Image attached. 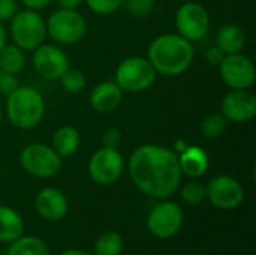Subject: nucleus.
Wrapping results in <instances>:
<instances>
[{
	"label": "nucleus",
	"mask_w": 256,
	"mask_h": 255,
	"mask_svg": "<svg viewBox=\"0 0 256 255\" xmlns=\"http://www.w3.org/2000/svg\"><path fill=\"white\" fill-rule=\"evenodd\" d=\"M194 57L195 50L192 42L178 33H165L154 38L147 50V60L156 74L165 77L184 74L190 68Z\"/></svg>",
	"instance_id": "2"
},
{
	"label": "nucleus",
	"mask_w": 256,
	"mask_h": 255,
	"mask_svg": "<svg viewBox=\"0 0 256 255\" xmlns=\"http://www.w3.org/2000/svg\"><path fill=\"white\" fill-rule=\"evenodd\" d=\"M183 210L177 203L162 201L156 204L147 218L148 231L158 239H171L183 225Z\"/></svg>",
	"instance_id": "11"
},
{
	"label": "nucleus",
	"mask_w": 256,
	"mask_h": 255,
	"mask_svg": "<svg viewBox=\"0 0 256 255\" xmlns=\"http://www.w3.org/2000/svg\"><path fill=\"white\" fill-rule=\"evenodd\" d=\"M24 233L22 218L16 210L8 206H0V242L10 243Z\"/></svg>",
	"instance_id": "20"
},
{
	"label": "nucleus",
	"mask_w": 256,
	"mask_h": 255,
	"mask_svg": "<svg viewBox=\"0 0 256 255\" xmlns=\"http://www.w3.org/2000/svg\"><path fill=\"white\" fill-rule=\"evenodd\" d=\"M177 158H178V165H180L182 174H184L190 179H198V177L204 176L210 165L207 152L198 146L189 144L184 152L177 155Z\"/></svg>",
	"instance_id": "17"
},
{
	"label": "nucleus",
	"mask_w": 256,
	"mask_h": 255,
	"mask_svg": "<svg viewBox=\"0 0 256 255\" xmlns=\"http://www.w3.org/2000/svg\"><path fill=\"white\" fill-rule=\"evenodd\" d=\"M156 0H123L124 9L134 17H147L152 14Z\"/></svg>",
	"instance_id": "28"
},
{
	"label": "nucleus",
	"mask_w": 256,
	"mask_h": 255,
	"mask_svg": "<svg viewBox=\"0 0 256 255\" xmlns=\"http://www.w3.org/2000/svg\"><path fill=\"white\" fill-rule=\"evenodd\" d=\"M60 83H62V87L68 93H72V95L81 93L87 86L84 72L80 69H72V68L66 69V72L60 77Z\"/></svg>",
	"instance_id": "25"
},
{
	"label": "nucleus",
	"mask_w": 256,
	"mask_h": 255,
	"mask_svg": "<svg viewBox=\"0 0 256 255\" xmlns=\"http://www.w3.org/2000/svg\"><path fill=\"white\" fill-rule=\"evenodd\" d=\"M123 101V90L114 81L98 83L90 92V105L100 114L116 111Z\"/></svg>",
	"instance_id": "16"
},
{
	"label": "nucleus",
	"mask_w": 256,
	"mask_h": 255,
	"mask_svg": "<svg viewBox=\"0 0 256 255\" xmlns=\"http://www.w3.org/2000/svg\"><path fill=\"white\" fill-rule=\"evenodd\" d=\"M176 27L180 36L194 44L208 33L210 14L201 3L186 2L176 12Z\"/></svg>",
	"instance_id": "8"
},
{
	"label": "nucleus",
	"mask_w": 256,
	"mask_h": 255,
	"mask_svg": "<svg viewBox=\"0 0 256 255\" xmlns=\"http://www.w3.org/2000/svg\"><path fill=\"white\" fill-rule=\"evenodd\" d=\"M87 8L98 15H111L123 6V0H84Z\"/></svg>",
	"instance_id": "27"
},
{
	"label": "nucleus",
	"mask_w": 256,
	"mask_h": 255,
	"mask_svg": "<svg viewBox=\"0 0 256 255\" xmlns=\"http://www.w3.org/2000/svg\"><path fill=\"white\" fill-rule=\"evenodd\" d=\"M206 198L218 209L231 210L243 203L244 188L236 177L220 174L206 185Z\"/></svg>",
	"instance_id": "10"
},
{
	"label": "nucleus",
	"mask_w": 256,
	"mask_h": 255,
	"mask_svg": "<svg viewBox=\"0 0 256 255\" xmlns=\"http://www.w3.org/2000/svg\"><path fill=\"white\" fill-rule=\"evenodd\" d=\"M134 185L153 198L171 197L182 183L178 158L172 149L159 144H142L136 147L128 162Z\"/></svg>",
	"instance_id": "1"
},
{
	"label": "nucleus",
	"mask_w": 256,
	"mask_h": 255,
	"mask_svg": "<svg viewBox=\"0 0 256 255\" xmlns=\"http://www.w3.org/2000/svg\"><path fill=\"white\" fill-rule=\"evenodd\" d=\"M8 255H51L50 246L45 240L34 236H20L10 242Z\"/></svg>",
	"instance_id": "21"
},
{
	"label": "nucleus",
	"mask_w": 256,
	"mask_h": 255,
	"mask_svg": "<svg viewBox=\"0 0 256 255\" xmlns=\"http://www.w3.org/2000/svg\"><path fill=\"white\" fill-rule=\"evenodd\" d=\"M20 164L26 173L38 179H50L62 168V158L44 143H30L20 153Z\"/></svg>",
	"instance_id": "7"
},
{
	"label": "nucleus",
	"mask_w": 256,
	"mask_h": 255,
	"mask_svg": "<svg viewBox=\"0 0 256 255\" xmlns=\"http://www.w3.org/2000/svg\"><path fill=\"white\" fill-rule=\"evenodd\" d=\"M34 209L38 215L46 221L56 222L68 215V198L57 188H45L38 192L34 198Z\"/></svg>",
	"instance_id": "15"
},
{
	"label": "nucleus",
	"mask_w": 256,
	"mask_h": 255,
	"mask_svg": "<svg viewBox=\"0 0 256 255\" xmlns=\"http://www.w3.org/2000/svg\"><path fill=\"white\" fill-rule=\"evenodd\" d=\"M32 63L34 71L45 80L54 81L60 80V77L69 68V59L66 53L51 44H42L33 50Z\"/></svg>",
	"instance_id": "13"
},
{
	"label": "nucleus",
	"mask_w": 256,
	"mask_h": 255,
	"mask_svg": "<svg viewBox=\"0 0 256 255\" xmlns=\"http://www.w3.org/2000/svg\"><path fill=\"white\" fill-rule=\"evenodd\" d=\"M180 195H182V200L190 206L201 204L206 200V186L196 180H190L182 186Z\"/></svg>",
	"instance_id": "26"
},
{
	"label": "nucleus",
	"mask_w": 256,
	"mask_h": 255,
	"mask_svg": "<svg viewBox=\"0 0 256 255\" xmlns=\"http://www.w3.org/2000/svg\"><path fill=\"white\" fill-rule=\"evenodd\" d=\"M84 0H57L58 6L63 9H76Z\"/></svg>",
	"instance_id": "34"
},
{
	"label": "nucleus",
	"mask_w": 256,
	"mask_h": 255,
	"mask_svg": "<svg viewBox=\"0 0 256 255\" xmlns=\"http://www.w3.org/2000/svg\"><path fill=\"white\" fill-rule=\"evenodd\" d=\"M9 29L14 44L24 51H33L44 44L46 36V24L42 15L27 8L10 18Z\"/></svg>",
	"instance_id": "4"
},
{
	"label": "nucleus",
	"mask_w": 256,
	"mask_h": 255,
	"mask_svg": "<svg viewBox=\"0 0 256 255\" xmlns=\"http://www.w3.org/2000/svg\"><path fill=\"white\" fill-rule=\"evenodd\" d=\"M220 113L228 122L246 123L256 116V96L250 89L230 90L220 104Z\"/></svg>",
	"instance_id": "14"
},
{
	"label": "nucleus",
	"mask_w": 256,
	"mask_h": 255,
	"mask_svg": "<svg viewBox=\"0 0 256 255\" xmlns=\"http://www.w3.org/2000/svg\"><path fill=\"white\" fill-rule=\"evenodd\" d=\"M6 45V30H4V26L0 23V50Z\"/></svg>",
	"instance_id": "36"
},
{
	"label": "nucleus",
	"mask_w": 256,
	"mask_h": 255,
	"mask_svg": "<svg viewBox=\"0 0 256 255\" xmlns=\"http://www.w3.org/2000/svg\"><path fill=\"white\" fill-rule=\"evenodd\" d=\"M18 78L15 74H8L0 71V95L9 96L18 87Z\"/></svg>",
	"instance_id": "29"
},
{
	"label": "nucleus",
	"mask_w": 256,
	"mask_h": 255,
	"mask_svg": "<svg viewBox=\"0 0 256 255\" xmlns=\"http://www.w3.org/2000/svg\"><path fill=\"white\" fill-rule=\"evenodd\" d=\"M220 78L231 89H250L255 83L256 69L254 62L243 53L226 54L219 63Z\"/></svg>",
	"instance_id": "12"
},
{
	"label": "nucleus",
	"mask_w": 256,
	"mask_h": 255,
	"mask_svg": "<svg viewBox=\"0 0 256 255\" xmlns=\"http://www.w3.org/2000/svg\"><path fill=\"white\" fill-rule=\"evenodd\" d=\"M18 12L16 0H0V23L10 21V18Z\"/></svg>",
	"instance_id": "31"
},
{
	"label": "nucleus",
	"mask_w": 256,
	"mask_h": 255,
	"mask_svg": "<svg viewBox=\"0 0 256 255\" xmlns=\"http://www.w3.org/2000/svg\"><path fill=\"white\" fill-rule=\"evenodd\" d=\"M188 141L186 140H183V138H178V140H176L174 141V144H172V152L176 153V155H180L182 152H184L186 149H188Z\"/></svg>",
	"instance_id": "35"
},
{
	"label": "nucleus",
	"mask_w": 256,
	"mask_h": 255,
	"mask_svg": "<svg viewBox=\"0 0 256 255\" xmlns=\"http://www.w3.org/2000/svg\"><path fill=\"white\" fill-rule=\"evenodd\" d=\"M22 5L27 8V9H33V11H39V9H44L50 5L51 0H21Z\"/></svg>",
	"instance_id": "33"
},
{
	"label": "nucleus",
	"mask_w": 256,
	"mask_h": 255,
	"mask_svg": "<svg viewBox=\"0 0 256 255\" xmlns=\"http://www.w3.org/2000/svg\"><path fill=\"white\" fill-rule=\"evenodd\" d=\"M45 24L46 35H50L56 42L63 45H72L80 42L87 32L86 18L76 9L60 8L48 17Z\"/></svg>",
	"instance_id": "6"
},
{
	"label": "nucleus",
	"mask_w": 256,
	"mask_h": 255,
	"mask_svg": "<svg viewBox=\"0 0 256 255\" xmlns=\"http://www.w3.org/2000/svg\"><path fill=\"white\" fill-rule=\"evenodd\" d=\"M26 51L20 47L4 45L0 50V71L8 74H20L26 66Z\"/></svg>",
	"instance_id": "22"
},
{
	"label": "nucleus",
	"mask_w": 256,
	"mask_h": 255,
	"mask_svg": "<svg viewBox=\"0 0 256 255\" xmlns=\"http://www.w3.org/2000/svg\"><path fill=\"white\" fill-rule=\"evenodd\" d=\"M80 143H81L80 132L74 126L66 125L54 132L51 147L63 159V158H70L80 149Z\"/></svg>",
	"instance_id": "19"
},
{
	"label": "nucleus",
	"mask_w": 256,
	"mask_h": 255,
	"mask_svg": "<svg viewBox=\"0 0 256 255\" xmlns=\"http://www.w3.org/2000/svg\"><path fill=\"white\" fill-rule=\"evenodd\" d=\"M156 71L147 57L130 56L122 60L116 69L114 83L129 93H140L150 89L156 80Z\"/></svg>",
	"instance_id": "5"
},
{
	"label": "nucleus",
	"mask_w": 256,
	"mask_h": 255,
	"mask_svg": "<svg viewBox=\"0 0 256 255\" xmlns=\"http://www.w3.org/2000/svg\"><path fill=\"white\" fill-rule=\"evenodd\" d=\"M123 251V239L117 231H105L94 243V255H120Z\"/></svg>",
	"instance_id": "23"
},
{
	"label": "nucleus",
	"mask_w": 256,
	"mask_h": 255,
	"mask_svg": "<svg viewBox=\"0 0 256 255\" xmlns=\"http://www.w3.org/2000/svg\"><path fill=\"white\" fill-rule=\"evenodd\" d=\"M225 57V54L220 51V48L218 45H213L212 48L207 50L206 53V59L212 63V65H219L222 62V59Z\"/></svg>",
	"instance_id": "32"
},
{
	"label": "nucleus",
	"mask_w": 256,
	"mask_h": 255,
	"mask_svg": "<svg viewBox=\"0 0 256 255\" xmlns=\"http://www.w3.org/2000/svg\"><path fill=\"white\" fill-rule=\"evenodd\" d=\"M124 170V159L118 149L100 147L88 161V176L98 185H111L120 179Z\"/></svg>",
	"instance_id": "9"
},
{
	"label": "nucleus",
	"mask_w": 256,
	"mask_h": 255,
	"mask_svg": "<svg viewBox=\"0 0 256 255\" xmlns=\"http://www.w3.org/2000/svg\"><path fill=\"white\" fill-rule=\"evenodd\" d=\"M2 119H3V113H2V108H0V122H2Z\"/></svg>",
	"instance_id": "38"
},
{
	"label": "nucleus",
	"mask_w": 256,
	"mask_h": 255,
	"mask_svg": "<svg viewBox=\"0 0 256 255\" xmlns=\"http://www.w3.org/2000/svg\"><path fill=\"white\" fill-rule=\"evenodd\" d=\"M45 114V101L39 90L18 86L6 99V117L18 129H33Z\"/></svg>",
	"instance_id": "3"
},
{
	"label": "nucleus",
	"mask_w": 256,
	"mask_h": 255,
	"mask_svg": "<svg viewBox=\"0 0 256 255\" xmlns=\"http://www.w3.org/2000/svg\"><path fill=\"white\" fill-rule=\"evenodd\" d=\"M228 120L224 117L222 113H212L206 116L201 122V134L206 138H218L226 129Z\"/></svg>",
	"instance_id": "24"
},
{
	"label": "nucleus",
	"mask_w": 256,
	"mask_h": 255,
	"mask_svg": "<svg viewBox=\"0 0 256 255\" xmlns=\"http://www.w3.org/2000/svg\"><path fill=\"white\" fill-rule=\"evenodd\" d=\"M246 44V33L244 30L232 23L224 24L220 30L216 35V45L220 48V51L226 54L242 53L243 47Z\"/></svg>",
	"instance_id": "18"
},
{
	"label": "nucleus",
	"mask_w": 256,
	"mask_h": 255,
	"mask_svg": "<svg viewBox=\"0 0 256 255\" xmlns=\"http://www.w3.org/2000/svg\"><path fill=\"white\" fill-rule=\"evenodd\" d=\"M122 140H123L122 132L117 128H108L102 134V144H104V147L118 149V146L122 144Z\"/></svg>",
	"instance_id": "30"
},
{
	"label": "nucleus",
	"mask_w": 256,
	"mask_h": 255,
	"mask_svg": "<svg viewBox=\"0 0 256 255\" xmlns=\"http://www.w3.org/2000/svg\"><path fill=\"white\" fill-rule=\"evenodd\" d=\"M60 255H92V254H88V252H86V251H81V249H68V251L62 252Z\"/></svg>",
	"instance_id": "37"
}]
</instances>
